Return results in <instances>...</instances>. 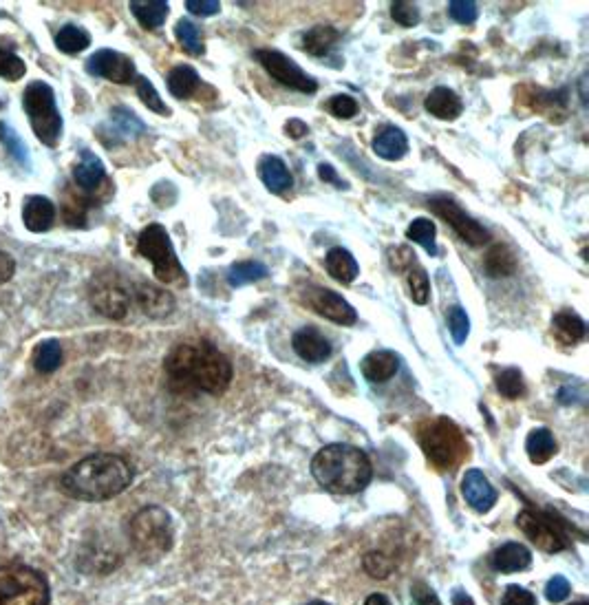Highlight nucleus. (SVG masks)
Segmentation results:
<instances>
[{
	"mask_svg": "<svg viewBox=\"0 0 589 605\" xmlns=\"http://www.w3.org/2000/svg\"><path fill=\"white\" fill-rule=\"evenodd\" d=\"M168 385L175 394L221 396L230 387L234 369L230 358L210 341L179 343L164 360Z\"/></svg>",
	"mask_w": 589,
	"mask_h": 605,
	"instance_id": "1",
	"label": "nucleus"
},
{
	"mask_svg": "<svg viewBox=\"0 0 589 605\" xmlns=\"http://www.w3.org/2000/svg\"><path fill=\"white\" fill-rule=\"evenodd\" d=\"M133 482V469L120 455L95 453L73 464L62 475V491L80 502H106L124 493Z\"/></svg>",
	"mask_w": 589,
	"mask_h": 605,
	"instance_id": "2",
	"label": "nucleus"
},
{
	"mask_svg": "<svg viewBox=\"0 0 589 605\" xmlns=\"http://www.w3.org/2000/svg\"><path fill=\"white\" fill-rule=\"evenodd\" d=\"M314 480L334 495H356L367 488L373 466L367 453L351 444H329L312 460Z\"/></svg>",
	"mask_w": 589,
	"mask_h": 605,
	"instance_id": "3",
	"label": "nucleus"
},
{
	"mask_svg": "<svg viewBox=\"0 0 589 605\" xmlns=\"http://www.w3.org/2000/svg\"><path fill=\"white\" fill-rule=\"evenodd\" d=\"M133 550L146 564H155L170 553L175 541V526L162 506H146L137 511L128 524Z\"/></svg>",
	"mask_w": 589,
	"mask_h": 605,
	"instance_id": "4",
	"label": "nucleus"
},
{
	"mask_svg": "<svg viewBox=\"0 0 589 605\" xmlns=\"http://www.w3.org/2000/svg\"><path fill=\"white\" fill-rule=\"evenodd\" d=\"M420 447L426 460L439 471H455L468 455L464 433L448 418H437L422 424Z\"/></svg>",
	"mask_w": 589,
	"mask_h": 605,
	"instance_id": "5",
	"label": "nucleus"
},
{
	"mask_svg": "<svg viewBox=\"0 0 589 605\" xmlns=\"http://www.w3.org/2000/svg\"><path fill=\"white\" fill-rule=\"evenodd\" d=\"M23 106L36 137L47 146H56L62 135V115L56 104V93L47 82H31L23 95Z\"/></svg>",
	"mask_w": 589,
	"mask_h": 605,
	"instance_id": "6",
	"label": "nucleus"
},
{
	"mask_svg": "<svg viewBox=\"0 0 589 605\" xmlns=\"http://www.w3.org/2000/svg\"><path fill=\"white\" fill-rule=\"evenodd\" d=\"M137 252L153 263L155 277L162 283H188L186 270L181 265L168 230L162 224H151L137 239Z\"/></svg>",
	"mask_w": 589,
	"mask_h": 605,
	"instance_id": "7",
	"label": "nucleus"
},
{
	"mask_svg": "<svg viewBox=\"0 0 589 605\" xmlns=\"http://www.w3.org/2000/svg\"><path fill=\"white\" fill-rule=\"evenodd\" d=\"M47 579L29 566H0V605H49Z\"/></svg>",
	"mask_w": 589,
	"mask_h": 605,
	"instance_id": "8",
	"label": "nucleus"
},
{
	"mask_svg": "<svg viewBox=\"0 0 589 605\" xmlns=\"http://www.w3.org/2000/svg\"><path fill=\"white\" fill-rule=\"evenodd\" d=\"M89 301L98 314L111 318V321H122L131 310L133 288L122 274L115 270H102L89 283Z\"/></svg>",
	"mask_w": 589,
	"mask_h": 605,
	"instance_id": "9",
	"label": "nucleus"
},
{
	"mask_svg": "<svg viewBox=\"0 0 589 605\" xmlns=\"http://www.w3.org/2000/svg\"><path fill=\"white\" fill-rule=\"evenodd\" d=\"M517 526L523 535H526L534 546L543 553H559V550H565L570 546V541H567L565 530L561 528V524L556 522V519L550 513L543 511H534V508H526V511H521L517 517Z\"/></svg>",
	"mask_w": 589,
	"mask_h": 605,
	"instance_id": "10",
	"label": "nucleus"
},
{
	"mask_svg": "<svg viewBox=\"0 0 589 605\" xmlns=\"http://www.w3.org/2000/svg\"><path fill=\"white\" fill-rule=\"evenodd\" d=\"M428 208H431L437 217H442L446 224L468 243V246L479 248V246H486L490 241L488 228H484L477 219L470 217L453 197L435 195L428 199Z\"/></svg>",
	"mask_w": 589,
	"mask_h": 605,
	"instance_id": "11",
	"label": "nucleus"
},
{
	"mask_svg": "<svg viewBox=\"0 0 589 605\" xmlns=\"http://www.w3.org/2000/svg\"><path fill=\"white\" fill-rule=\"evenodd\" d=\"M254 58L259 60L261 67L270 73L278 84H283V87L294 89L298 93H316L318 89L316 80L298 67L292 58H287L283 51L259 49L254 51Z\"/></svg>",
	"mask_w": 589,
	"mask_h": 605,
	"instance_id": "12",
	"label": "nucleus"
},
{
	"mask_svg": "<svg viewBox=\"0 0 589 605\" xmlns=\"http://www.w3.org/2000/svg\"><path fill=\"white\" fill-rule=\"evenodd\" d=\"M303 301L307 303L309 310L316 312L318 316L327 318V321L336 323V325H347L349 327V325L358 321V312L353 310L347 299H342V296L334 290L318 288V285H309V288H305Z\"/></svg>",
	"mask_w": 589,
	"mask_h": 605,
	"instance_id": "13",
	"label": "nucleus"
},
{
	"mask_svg": "<svg viewBox=\"0 0 589 605\" xmlns=\"http://www.w3.org/2000/svg\"><path fill=\"white\" fill-rule=\"evenodd\" d=\"M84 69H87L95 78L111 80L115 84H133L137 78L135 62L128 56H124V53L113 51V49L95 51L93 56L87 60Z\"/></svg>",
	"mask_w": 589,
	"mask_h": 605,
	"instance_id": "14",
	"label": "nucleus"
},
{
	"mask_svg": "<svg viewBox=\"0 0 589 605\" xmlns=\"http://www.w3.org/2000/svg\"><path fill=\"white\" fill-rule=\"evenodd\" d=\"M146 131L144 122L137 118V115L131 109H124V106H115L111 111L109 124L100 126V140L106 146H117L126 140H133V137H139Z\"/></svg>",
	"mask_w": 589,
	"mask_h": 605,
	"instance_id": "15",
	"label": "nucleus"
},
{
	"mask_svg": "<svg viewBox=\"0 0 589 605\" xmlns=\"http://www.w3.org/2000/svg\"><path fill=\"white\" fill-rule=\"evenodd\" d=\"M133 301L148 318L162 321L175 312V296L153 283H139L133 290Z\"/></svg>",
	"mask_w": 589,
	"mask_h": 605,
	"instance_id": "16",
	"label": "nucleus"
},
{
	"mask_svg": "<svg viewBox=\"0 0 589 605\" xmlns=\"http://www.w3.org/2000/svg\"><path fill=\"white\" fill-rule=\"evenodd\" d=\"M292 347L294 352L301 356L307 363H325L331 356V343L329 338L316 327H301L292 336Z\"/></svg>",
	"mask_w": 589,
	"mask_h": 605,
	"instance_id": "17",
	"label": "nucleus"
},
{
	"mask_svg": "<svg viewBox=\"0 0 589 605\" xmlns=\"http://www.w3.org/2000/svg\"><path fill=\"white\" fill-rule=\"evenodd\" d=\"M462 493L466 497V502L473 506L477 513H488L490 508L497 504L495 486H492L488 482V477L477 469L466 471L462 480Z\"/></svg>",
	"mask_w": 589,
	"mask_h": 605,
	"instance_id": "18",
	"label": "nucleus"
},
{
	"mask_svg": "<svg viewBox=\"0 0 589 605\" xmlns=\"http://www.w3.org/2000/svg\"><path fill=\"white\" fill-rule=\"evenodd\" d=\"M424 109L433 115L437 120L444 122H453L464 111V102L459 95L448 89V87H435L431 93L426 95L424 100Z\"/></svg>",
	"mask_w": 589,
	"mask_h": 605,
	"instance_id": "19",
	"label": "nucleus"
},
{
	"mask_svg": "<svg viewBox=\"0 0 589 605\" xmlns=\"http://www.w3.org/2000/svg\"><path fill=\"white\" fill-rule=\"evenodd\" d=\"M360 369L369 382H387L398 374L400 358L389 349H378V352H371L362 358Z\"/></svg>",
	"mask_w": 589,
	"mask_h": 605,
	"instance_id": "20",
	"label": "nucleus"
},
{
	"mask_svg": "<svg viewBox=\"0 0 589 605\" xmlns=\"http://www.w3.org/2000/svg\"><path fill=\"white\" fill-rule=\"evenodd\" d=\"M73 179H76V184L82 193H95L106 179L102 159L91 151H82L76 168H73Z\"/></svg>",
	"mask_w": 589,
	"mask_h": 605,
	"instance_id": "21",
	"label": "nucleus"
},
{
	"mask_svg": "<svg viewBox=\"0 0 589 605\" xmlns=\"http://www.w3.org/2000/svg\"><path fill=\"white\" fill-rule=\"evenodd\" d=\"M23 221L29 232L51 230L53 221H56V208H53V201L42 195L27 197L23 208Z\"/></svg>",
	"mask_w": 589,
	"mask_h": 605,
	"instance_id": "22",
	"label": "nucleus"
},
{
	"mask_svg": "<svg viewBox=\"0 0 589 605\" xmlns=\"http://www.w3.org/2000/svg\"><path fill=\"white\" fill-rule=\"evenodd\" d=\"M259 175H261V182L265 184V188L274 195H283L285 190H289L294 184L289 168L285 166L283 159L276 157V155H265L261 159Z\"/></svg>",
	"mask_w": 589,
	"mask_h": 605,
	"instance_id": "23",
	"label": "nucleus"
},
{
	"mask_svg": "<svg viewBox=\"0 0 589 605\" xmlns=\"http://www.w3.org/2000/svg\"><path fill=\"white\" fill-rule=\"evenodd\" d=\"M373 153L387 162H398L409 153V137L398 126H387L373 140Z\"/></svg>",
	"mask_w": 589,
	"mask_h": 605,
	"instance_id": "24",
	"label": "nucleus"
},
{
	"mask_svg": "<svg viewBox=\"0 0 589 605\" xmlns=\"http://www.w3.org/2000/svg\"><path fill=\"white\" fill-rule=\"evenodd\" d=\"M327 272L331 274V279H336L338 283H353L360 274V265L353 259V254L345 248H331L325 257Z\"/></svg>",
	"mask_w": 589,
	"mask_h": 605,
	"instance_id": "25",
	"label": "nucleus"
},
{
	"mask_svg": "<svg viewBox=\"0 0 589 605\" xmlns=\"http://www.w3.org/2000/svg\"><path fill=\"white\" fill-rule=\"evenodd\" d=\"M340 40V31L331 25H316L309 31H305L303 36V49L309 53V56L316 58H325L329 56L334 47Z\"/></svg>",
	"mask_w": 589,
	"mask_h": 605,
	"instance_id": "26",
	"label": "nucleus"
},
{
	"mask_svg": "<svg viewBox=\"0 0 589 605\" xmlns=\"http://www.w3.org/2000/svg\"><path fill=\"white\" fill-rule=\"evenodd\" d=\"M530 564H532V555L523 544H506L492 555V566H495V570L503 572V575L526 570Z\"/></svg>",
	"mask_w": 589,
	"mask_h": 605,
	"instance_id": "27",
	"label": "nucleus"
},
{
	"mask_svg": "<svg viewBox=\"0 0 589 605\" xmlns=\"http://www.w3.org/2000/svg\"><path fill=\"white\" fill-rule=\"evenodd\" d=\"M131 12L144 29H157L166 23L170 7L166 0H133Z\"/></svg>",
	"mask_w": 589,
	"mask_h": 605,
	"instance_id": "28",
	"label": "nucleus"
},
{
	"mask_svg": "<svg viewBox=\"0 0 589 605\" xmlns=\"http://www.w3.org/2000/svg\"><path fill=\"white\" fill-rule=\"evenodd\" d=\"M552 332L563 345H574L585 338V321L574 312H559L552 318Z\"/></svg>",
	"mask_w": 589,
	"mask_h": 605,
	"instance_id": "29",
	"label": "nucleus"
},
{
	"mask_svg": "<svg viewBox=\"0 0 589 605\" xmlns=\"http://www.w3.org/2000/svg\"><path fill=\"white\" fill-rule=\"evenodd\" d=\"M199 84V73L190 65H179L168 73V91L173 93L177 100H188L190 95L199 89Z\"/></svg>",
	"mask_w": 589,
	"mask_h": 605,
	"instance_id": "30",
	"label": "nucleus"
},
{
	"mask_svg": "<svg viewBox=\"0 0 589 605\" xmlns=\"http://www.w3.org/2000/svg\"><path fill=\"white\" fill-rule=\"evenodd\" d=\"M526 451L528 458L534 464H545L550 462L556 455V440L550 429H534L530 431L526 440Z\"/></svg>",
	"mask_w": 589,
	"mask_h": 605,
	"instance_id": "31",
	"label": "nucleus"
},
{
	"mask_svg": "<svg viewBox=\"0 0 589 605\" xmlns=\"http://www.w3.org/2000/svg\"><path fill=\"white\" fill-rule=\"evenodd\" d=\"M267 277V265L261 261H239L228 270V283L232 288H243Z\"/></svg>",
	"mask_w": 589,
	"mask_h": 605,
	"instance_id": "32",
	"label": "nucleus"
},
{
	"mask_svg": "<svg viewBox=\"0 0 589 605\" xmlns=\"http://www.w3.org/2000/svg\"><path fill=\"white\" fill-rule=\"evenodd\" d=\"M89 45H91L89 31H84L78 25H64L56 34V47L62 53H69V56L84 51Z\"/></svg>",
	"mask_w": 589,
	"mask_h": 605,
	"instance_id": "33",
	"label": "nucleus"
},
{
	"mask_svg": "<svg viewBox=\"0 0 589 605\" xmlns=\"http://www.w3.org/2000/svg\"><path fill=\"white\" fill-rule=\"evenodd\" d=\"M484 268L490 277H510L517 270V257L506 246H495L486 254Z\"/></svg>",
	"mask_w": 589,
	"mask_h": 605,
	"instance_id": "34",
	"label": "nucleus"
},
{
	"mask_svg": "<svg viewBox=\"0 0 589 605\" xmlns=\"http://www.w3.org/2000/svg\"><path fill=\"white\" fill-rule=\"evenodd\" d=\"M406 237H409L413 243H420V246L431 254V257H437V228L431 219L426 217H417L413 219V224L406 230Z\"/></svg>",
	"mask_w": 589,
	"mask_h": 605,
	"instance_id": "35",
	"label": "nucleus"
},
{
	"mask_svg": "<svg viewBox=\"0 0 589 605\" xmlns=\"http://www.w3.org/2000/svg\"><path fill=\"white\" fill-rule=\"evenodd\" d=\"M62 363V347L58 341H42L34 352V367L40 374H53Z\"/></svg>",
	"mask_w": 589,
	"mask_h": 605,
	"instance_id": "36",
	"label": "nucleus"
},
{
	"mask_svg": "<svg viewBox=\"0 0 589 605\" xmlns=\"http://www.w3.org/2000/svg\"><path fill=\"white\" fill-rule=\"evenodd\" d=\"M175 36L181 42V47H184L188 53H192V56H201V53L206 51V47H203V36H201L199 27L188 18L179 20L177 27H175Z\"/></svg>",
	"mask_w": 589,
	"mask_h": 605,
	"instance_id": "37",
	"label": "nucleus"
},
{
	"mask_svg": "<svg viewBox=\"0 0 589 605\" xmlns=\"http://www.w3.org/2000/svg\"><path fill=\"white\" fill-rule=\"evenodd\" d=\"M135 89H137L139 100H142V104L148 106V109H151L153 113H157V115H170L168 104L162 100V95L157 93L155 84L151 80H148L146 76H137L135 78Z\"/></svg>",
	"mask_w": 589,
	"mask_h": 605,
	"instance_id": "38",
	"label": "nucleus"
},
{
	"mask_svg": "<svg viewBox=\"0 0 589 605\" xmlns=\"http://www.w3.org/2000/svg\"><path fill=\"white\" fill-rule=\"evenodd\" d=\"M406 281H409V288H411V299L417 305L428 303V296H431V281H428V274L420 263H413L411 268L406 270Z\"/></svg>",
	"mask_w": 589,
	"mask_h": 605,
	"instance_id": "39",
	"label": "nucleus"
},
{
	"mask_svg": "<svg viewBox=\"0 0 589 605\" xmlns=\"http://www.w3.org/2000/svg\"><path fill=\"white\" fill-rule=\"evenodd\" d=\"M497 389L501 396H506L510 400H517L526 396V382H523V376L519 369H503L497 376Z\"/></svg>",
	"mask_w": 589,
	"mask_h": 605,
	"instance_id": "40",
	"label": "nucleus"
},
{
	"mask_svg": "<svg viewBox=\"0 0 589 605\" xmlns=\"http://www.w3.org/2000/svg\"><path fill=\"white\" fill-rule=\"evenodd\" d=\"M0 144H3L7 148V153L12 155L16 159V162L25 164V166L29 164V155H27L25 142L20 140L18 133L12 129V126L5 124V122H0Z\"/></svg>",
	"mask_w": 589,
	"mask_h": 605,
	"instance_id": "41",
	"label": "nucleus"
},
{
	"mask_svg": "<svg viewBox=\"0 0 589 605\" xmlns=\"http://www.w3.org/2000/svg\"><path fill=\"white\" fill-rule=\"evenodd\" d=\"M89 201L87 197L80 195H71L64 199V219H67L69 226H84V219H87V210H89Z\"/></svg>",
	"mask_w": 589,
	"mask_h": 605,
	"instance_id": "42",
	"label": "nucleus"
},
{
	"mask_svg": "<svg viewBox=\"0 0 589 605\" xmlns=\"http://www.w3.org/2000/svg\"><path fill=\"white\" fill-rule=\"evenodd\" d=\"M448 329H451L453 341L457 345H464L466 338L470 334V318L462 305H455L451 314H448Z\"/></svg>",
	"mask_w": 589,
	"mask_h": 605,
	"instance_id": "43",
	"label": "nucleus"
},
{
	"mask_svg": "<svg viewBox=\"0 0 589 605\" xmlns=\"http://www.w3.org/2000/svg\"><path fill=\"white\" fill-rule=\"evenodd\" d=\"M27 73V67L25 62L20 60L16 53L7 51V49H0V78L5 80H20Z\"/></svg>",
	"mask_w": 589,
	"mask_h": 605,
	"instance_id": "44",
	"label": "nucleus"
},
{
	"mask_svg": "<svg viewBox=\"0 0 589 605\" xmlns=\"http://www.w3.org/2000/svg\"><path fill=\"white\" fill-rule=\"evenodd\" d=\"M448 16L462 25H473L479 16V7L473 0H451L448 3Z\"/></svg>",
	"mask_w": 589,
	"mask_h": 605,
	"instance_id": "45",
	"label": "nucleus"
},
{
	"mask_svg": "<svg viewBox=\"0 0 589 605\" xmlns=\"http://www.w3.org/2000/svg\"><path fill=\"white\" fill-rule=\"evenodd\" d=\"M391 16L398 25L402 27H415L420 23V7L415 3H406V0H398V3H391Z\"/></svg>",
	"mask_w": 589,
	"mask_h": 605,
	"instance_id": "46",
	"label": "nucleus"
},
{
	"mask_svg": "<svg viewBox=\"0 0 589 605\" xmlns=\"http://www.w3.org/2000/svg\"><path fill=\"white\" fill-rule=\"evenodd\" d=\"M327 109H329V113L334 115V118H340V120H349V118H353V115L358 113V102L351 98V95H334V98L329 100V104H327Z\"/></svg>",
	"mask_w": 589,
	"mask_h": 605,
	"instance_id": "47",
	"label": "nucleus"
},
{
	"mask_svg": "<svg viewBox=\"0 0 589 605\" xmlns=\"http://www.w3.org/2000/svg\"><path fill=\"white\" fill-rule=\"evenodd\" d=\"M391 559L384 557L382 553H367L364 555V570L369 572L373 579H387L391 575Z\"/></svg>",
	"mask_w": 589,
	"mask_h": 605,
	"instance_id": "48",
	"label": "nucleus"
},
{
	"mask_svg": "<svg viewBox=\"0 0 589 605\" xmlns=\"http://www.w3.org/2000/svg\"><path fill=\"white\" fill-rule=\"evenodd\" d=\"M389 265L395 272H406L413 263H417L415 252L409 246H393L389 248Z\"/></svg>",
	"mask_w": 589,
	"mask_h": 605,
	"instance_id": "49",
	"label": "nucleus"
},
{
	"mask_svg": "<svg viewBox=\"0 0 589 605\" xmlns=\"http://www.w3.org/2000/svg\"><path fill=\"white\" fill-rule=\"evenodd\" d=\"M501 605H537L534 594L521 586H510L506 588L501 597Z\"/></svg>",
	"mask_w": 589,
	"mask_h": 605,
	"instance_id": "50",
	"label": "nucleus"
},
{
	"mask_svg": "<svg viewBox=\"0 0 589 605\" xmlns=\"http://www.w3.org/2000/svg\"><path fill=\"white\" fill-rule=\"evenodd\" d=\"M567 594H570V583H567L565 577L556 575L550 579L548 588H545V597H548L550 603H561L567 599Z\"/></svg>",
	"mask_w": 589,
	"mask_h": 605,
	"instance_id": "51",
	"label": "nucleus"
},
{
	"mask_svg": "<svg viewBox=\"0 0 589 605\" xmlns=\"http://www.w3.org/2000/svg\"><path fill=\"white\" fill-rule=\"evenodd\" d=\"M186 9L195 16H214L221 12L219 0H186Z\"/></svg>",
	"mask_w": 589,
	"mask_h": 605,
	"instance_id": "52",
	"label": "nucleus"
},
{
	"mask_svg": "<svg viewBox=\"0 0 589 605\" xmlns=\"http://www.w3.org/2000/svg\"><path fill=\"white\" fill-rule=\"evenodd\" d=\"M413 599H415L417 605H442V603H439V599L435 597V592L422 581H417L413 586Z\"/></svg>",
	"mask_w": 589,
	"mask_h": 605,
	"instance_id": "53",
	"label": "nucleus"
},
{
	"mask_svg": "<svg viewBox=\"0 0 589 605\" xmlns=\"http://www.w3.org/2000/svg\"><path fill=\"white\" fill-rule=\"evenodd\" d=\"M318 177L323 179V182H327V184H334L336 188H347V184L342 182V179L338 177V173L334 171V166H331V164H320L318 166Z\"/></svg>",
	"mask_w": 589,
	"mask_h": 605,
	"instance_id": "54",
	"label": "nucleus"
},
{
	"mask_svg": "<svg viewBox=\"0 0 589 605\" xmlns=\"http://www.w3.org/2000/svg\"><path fill=\"white\" fill-rule=\"evenodd\" d=\"M14 268H16V263H14V259L9 257L7 252H3L0 250V285L3 283H7L9 279H12V274H14Z\"/></svg>",
	"mask_w": 589,
	"mask_h": 605,
	"instance_id": "55",
	"label": "nucleus"
},
{
	"mask_svg": "<svg viewBox=\"0 0 589 605\" xmlns=\"http://www.w3.org/2000/svg\"><path fill=\"white\" fill-rule=\"evenodd\" d=\"M285 129H287V135L294 137V140H301V137H305L309 133V126L301 120H289Z\"/></svg>",
	"mask_w": 589,
	"mask_h": 605,
	"instance_id": "56",
	"label": "nucleus"
},
{
	"mask_svg": "<svg viewBox=\"0 0 589 605\" xmlns=\"http://www.w3.org/2000/svg\"><path fill=\"white\" fill-rule=\"evenodd\" d=\"M453 605H475L473 599H470V594L462 592V590H455L453 592Z\"/></svg>",
	"mask_w": 589,
	"mask_h": 605,
	"instance_id": "57",
	"label": "nucleus"
},
{
	"mask_svg": "<svg viewBox=\"0 0 589 605\" xmlns=\"http://www.w3.org/2000/svg\"><path fill=\"white\" fill-rule=\"evenodd\" d=\"M364 605H391V601L384 597V594H371V597H367V601H364Z\"/></svg>",
	"mask_w": 589,
	"mask_h": 605,
	"instance_id": "58",
	"label": "nucleus"
},
{
	"mask_svg": "<svg viewBox=\"0 0 589 605\" xmlns=\"http://www.w3.org/2000/svg\"><path fill=\"white\" fill-rule=\"evenodd\" d=\"M307 605H329V603H323V601H312V603H307Z\"/></svg>",
	"mask_w": 589,
	"mask_h": 605,
	"instance_id": "59",
	"label": "nucleus"
},
{
	"mask_svg": "<svg viewBox=\"0 0 589 605\" xmlns=\"http://www.w3.org/2000/svg\"><path fill=\"white\" fill-rule=\"evenodd\" d=\"M570 605H589L587 601H576V603H570Z\"/></svg>",
	"mask_w": 589,
	"mask_h": 605,
	"instance_id": "60",
	"label": "nucleus"
}]
</instances>
